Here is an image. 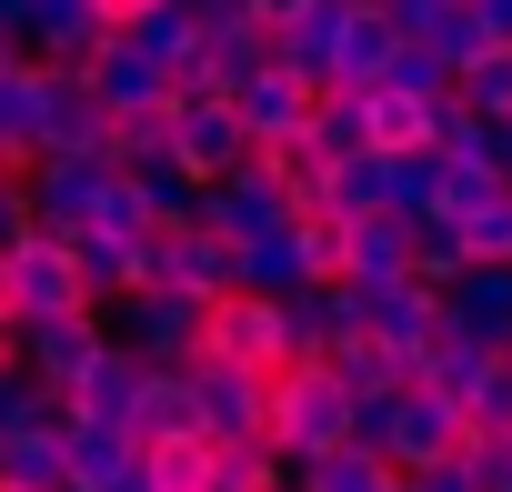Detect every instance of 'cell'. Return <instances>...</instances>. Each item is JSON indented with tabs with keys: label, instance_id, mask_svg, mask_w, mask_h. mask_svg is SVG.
Masks as SVG:
<instances>
[{
	"label": "cell",
	"instance_id": "6da1fadb",
	"mask_svg": "<svg viewBox=\"0 0 512 492\" xmlns=\"http://www.w3.org/2000/svg\"><path fill=\"white\" fill-rule=\"evenodd\" d=\"M352 442L392 472V482H412V472H432V462H452L462 452V412L442 402V392H382V402H352Z\"/></svg>",
	"mask_w": 512,
	"mask_h": 492
},
{
	"label": "cell",
	"instance_id": "7a4b0ae2",
	"mask_svg": "<svg viewBox=\"0 0 512 492\" xmlns=\"http://www.w3.org/2000/svg\"><path fill=\"white\" fill-rule=\"evenodd\" d=\"M262 442L282 452V472H302V462L342 452V442H352V392H342L322 362L272 372V392H262Z\"/></svg>",
	"mask_w": 512,
	"mask_h": 492
},
{
	"label": "cell",
	"instance_id": "3957f363",
	"mask_svg": "<svg viewBox=\"0 0 512 492\" xmlns=\"http://www.w3.org/2000/svg\"><path fill=\"white\" fill-rule=\"evenodd\" d=\"M191 362H221V372L272 382V372H292L302 352H292V332H282V302L221 292V302H201V342H191ZM191 362H181V372H191Z\"/></svg>",
	"mask_w": 512,
	"mask_h": 492
},
{
	"label": "cell",
	"instance_id": "277c9868",
	"mask_svg": "<svg viewBox=\"0 0 512 492\" xmlns=\"http://www.w3.org/2000/svg\"><path fill=\"white\" fill-rule=\"evenodd\" d=\"M101 352H111V322H101V312H61V322H21V332H11V362H21L51 402H71Z\"/></svg>",
	"mask_w": 512,
	"mask_h": 492
},
{
	"label": "cell",
	"instance_id": "5b68a950",
	"mask_svg": "<svg viewBox=\"0 0 512 492\" xmlns=\"http://www.w3.org/2000/svg\"><path fill=\"white\" fill-rule=\"evenodd\" d=\"M21 201H31V231H51V241H81V231H101V201H111V161H31L21 171Z\"/></svg>",
	"mask_w": 512,
	"mask_h": 492
},
{
	"label": "cell",
	"instance_id": "8992f818",
	"mask_svg": "<svg viewBox=\"0 0 512 492\" xmlns=\"http://www.w3.org/2000/svg\"><path fill=\"white\" fill-rule=\"evenodd\" d=\"M141 292H181V302H221L231 292V241H211L201 221L141 231Z\"/></svg>",
	"mask_w": 512,
	"mask_h": 492
},
{
	"label": "cell",
	"instance_id": "52a82bcc",
	"mask_svg": "<svg viewBox=\"0 0 512 492\" xmlns=\"http://www.w3.org/2000/svg\"><path fill=\"white\" fill-rule=\"evenodd\" d=\"M0 282H11V332H21V322L91 312V302H81V272H71V241H51V231H21L11 252H0Z\"/></svg>",
	"mask_w": 512,
	"mask_h": 492
},
{
	"label": "cell",
	"instance_id": "ba28073f",
	"mask_svg": "<svg viewBox=\"0 0 512 492\" xmlns=\"http://www.w3.org/2000/svg\"><path fill=\"white\" fill-rule=\"evenodd\" d=\"M191 221L211 231V241H272V231H292V201H282V181L262 171V161H241L231 181H201V201H191Z\"/></svg>",
	"mask_w": 512,
	"mask_h": 492
},
{
	"label": "cell",
	"instance_id": "9c48e42d",
	"mask_svg": "<svg viewBox=\"0 0 512 492\" xmlns=\"http://www.w3.org/2000/svg\"><path fill=\"white\" fill-rule=\"evenodd\" d=\"M101 322H111V342L141 352L151 372H181L191 342H201V302H181V292H131V302H111Z\"/></svg>",
	"mask_w": 512,
	"mask_h": 492
},
{
	"label": "cell",
	"instance_id": "30bf717a",
	"mask_svg": "<svg viewBox=\"0 0 512 492\" xmlns=\"http://www.w3.org/2000/svg\"><path fill=\"white\" fill-rule=\"evenodd\" d=\"M171 161H181L191 181H231V171L251 161V141H241V121H231L221 91H181V101H171Z\"/></svg>",
	"mask_w": 512,
	"mask_h": 492
},
{
	"label": "cell",
	"instance_id": "8fae6325",
	"mask_svg": "<svg viewBox=\"0 0 512 492\" xmlns=\"http://www.w3.org/2000/svg\"><path fill=\"white\" fill-rule=\"evenodd\" d=\"M262 71H272V31H262V21H201V61L171 81V101H181V91H221V101H231L241 81H262Z\"/></svg>",
	"mask_w": 512,
	"mask_h": 492
},
{
	"label": "cell",
	"instance_id": "7c38bea8",
	"mask_svg": "<svg viewBox=\"0 0 512 492\" xmlns=\"http://www.w3.org/2000/svg\"><path fill=\"white\" fill-rule=\"evenodd\" d=\"M342 292H352V282H342ZM352 322H362L382 352H412V362H422L432 332H442V302H432L422 282H372V292H352Z\"/></svg>",
	"mask_w": 512,
	"mask_h": 492
},
{
	"label": "cell",
	"instance_id": "4fadbf2b",
	"mask_svg": "<svg viewBox=\"0 0 512 492\" xmlns=\"http://www.w3.org/2000/svg\"><path fill=\"white\" fill-rule=\"evenodd\" d=\"M342 21H352V0H312L302 21L272 31V71H292L302 91H332L342 81Z\"/></svg>",
	"mask_w": 512,
	"mask_h": 492
},
{
	"label": "cell",
	"instance_id": "5bb4252c",
	"mask_svg": "<svg viewBox=\"0 0 512 492\" xmlns=\"http://www.w3.org/2000/svg\"><path fill=\"white\" fill-rule=\"evenodd\" d=\"M432 302H442V342H472V352L502 362V342H512V272H462Z\"/></svg>",
	"mask_w": 512,
	"mask_h": 492
},
{
	"label": "cell",
	"instance_id": "9a60e30c",
	"mask_svg": "<svg viewBox=\"0 0 512 492\" xmlns=\"http://www.w3.org/2000/svg\"><path fill=\"white\" fill-rule=\"evenodd\" d=\"M312 101H322V91H302L292 71H262V81H241V91H231V121H241L251 151H282V141L312 131Z\"/></svg>",
	"mask_w": 512,
	"mask_h": 492
},
{
	"label": "cell",
	"instance_id": "2e32d148",
	"mask_svg": "<svg viewBox=\"0 0 512 492\" xmlns=\"http://www.w3.org/2000/svg\"><path fill=\"white\" fill-rule=\"evenodd\" d=\"M0 482H11V492H61L71 482V402H41L31 432L0 442Z\"/></svg>",
	"mask_w": 512,
	"mask_h": 492
},
{
	"label": "cell",
	"instance_id": "e0dca14e",
	"mask_svg": "<svg viewBox=\"0 0 512 492\" xmlns=\"http://www.w3.org/2000/svg\"><path fill=\"white\" fill-rule=\"evenodd\" d=\"M262 392L251 372H221V362H191V402H201V442H262Z\"/></svg>",
	"mask_w": 512,
	"mask_h": 492
},
{
	"label": "cell",
	"instance_id": "ac0fdd59",
	"mask_svg": "<svg viewBox=\"0 0 512 492\" xmlns=\"http://www.w3.org/2000/svg\"><path fill=\"white\" fill-rule=\"evenodd\" d=\"M81 81H91V101H101L111 121H131V111H171V81H161L131 41H101V61H91Z\"/></svg>",
	"mask_w": 512,
	"mask_h": 492
},
{
	"label": "cell",
	"instance_id": "d6986e66",
	"mask_svg": "<svg viewBox=\"0 0 512 492\" xmlns=\"http://www.w3.org/2000/svg\"><path fill=\"white\" fill-rule=\"evenodd\" d=\"M171 442H201L191 372H151V382H141V402H131V452H171Z\"/></svg>",
	"mask_w": 512,
	"mask_h": 492
},
{
	"label": "cell",
	"instance_id": "ffe728a7",
	"mask_svg": "<svg viewBox=\"0 0 512 492\" xmlns=\"http://www.w3.org/2000/svg\"><path fill=\"white\" fill-rule=\"evenodd\" d=\"M71 272H81V302L111 312V302L141 292V241H131V231H81V241H71Z\"/></svg>",
	"mask_w": 512,
	"mask_h": 492
},
{
	"label": "cell",
	"instance_id": "44dd1931",
	"mask_svg": "<svg viewBox=\"0 0 512 492\" xmlns=\"http://www.w3.org/2000/svg\"><path fill=\"white\" fill-rule=\"evenodd\" d=\"M282 332H292L302 362H322V352L352 342L362 322H352V292H342V282H302V292H282Z\"/></svg>",
	"mask_w": 512,
	"mask_h": 492
},
{
	"label": "cell",
	"instance_id": "7402d4cb",
	"mask_svg": "<svg viewBox=\"0 0 512 492\" xmlns=\"http://www.w3.org/2000/svg\"><path fill=\"white\" fill-rule=\"evenodd\" d=\"M141 382H151V362L111 342V352L91 362V382L71 392V422H101V432H131V402H141Z\"/></svg>",
	"mask_w": 512,
	"mask_h": 492
},
{
	"label": "cell",
	"instance_id": "603a6c76",
	"mask_svg": "<svg viewBox=\"0 0 512 492\" xmlns=\"http://www.w3.org/2000/svg\"><path fill=\"white\" fill-rule=\"evenodd\" d=\"M342 282L352 292H372V282H412V221H352L342 231Z\"/></svg>",
	"mask_w": 512,
	"mask_h": 492
},
{
	"label": "cell",
	"instance_id": "cb8c5ba5",
	"mask_svg": "<svg viewBox=\"0 0 512 492\" xmlns=\"http://www.w3.org/2000/svg\"><path fill=\"white\" fill-rule=\"evenodd\" d=\"M302 282H312L302 231H272V241H241V252H231V292H251V302H282V292H302Z\"/></svg>",
	"mask_w": 512,
	"mask_h": 492
},
{
	"label": "cell",
	"instance_id": "d4e9b609",
	"mask_svg": "<svg viewBox=\"0 0 512 492\" xmlns=\"http://www.w3.org/2000/svg\"><path fill=\"white\" fill-rule=\"evenodd\" d=\"M302 141H312L332 171H342V161H362V151H372V91H352V81H342V91H322Z\"/></svg>",
	"mask_w": 512,
	"mask_h": 492
},
{
	"label": "cell",
	"instance_id": "484cf974",
	"mask_svg": "<svg viewBox=\"0 0 512 492\" xmlns=\"http://www.w3.org/2000/svg\"><path fill=\"white\" fill-rule=\"evenodd\" d=\"M41 151V61H11L0 71V171H31Z\"/></svg>",
	"mask_w": 512,
	"mask_h": 492
},
{
	"label": "cell",
	"instance_id": "4316f807",
	"mask_svg": "<svg viewBox=\"0 0 512 492\" xmlns=\"http://www.w3.org/2000/svg\"><path fill=\"white\" fill-rule=\"evenodd\" d=\"M121 41H131V51H141V61H151L161 81H181V71L201 61V21L181 11V0H161V11H151L141 31H121Z\"/></svg>",
	"mask_w": 512,
	"mask_h": 492
},
{
	"label": "cell",
	"instance_id": "83f0119b",
	"mask_svg": "<svg viewBox=\"0 0 512 492\" xmlns=\"http://www.w3.org/2000/svg\"><path fill=\"white\" fill-rule=\"evenodd\" d=\"M282 482L292 472L272 442H211V472H201V492H282Z\"/></svg>",
	"mask_w": 512,
	"mask_h": 492
},
{
	"label": "cell",
	"instance_id": "f1b7e54d",
	"mask_svg": "<svg viewBox=\"0 0 512 492\" xmlns=\"http://www.w3.org/2000/svg\"><path fill=\"white\" fill-rule=\"evenodd\" d=\"M442 141V101H392V91H372V151H432Z\"/></svg>",
	"mask_w": 512,
	"mask_h": 492
},
{
	"label": "cell",
	"instance_id": "f546056e",
	"mask_svg": "<svg viewBox=\"0 0 512 492\" xmlns=\"http://www.w3.org/2000/svg\"><path fill=\"white\" fill-rule=\"evenodd\" d=\"M462 272H472L462 221H442V211H432V221H412V282H422V292H452Z\"/></svg>",
	"mask_w": 512,
	"mask_h": 492
},
{
	"label": "cell",
	"instance_id": "4dcf8cb0",
	"mask_svg": "<svg viewBox=\"0 0 512 492\" xmlns=\"http://www.w3.org/2000/svg\"><path fill=\"white\" fill-rule=\"evenodd\" d=\"M482 382H492V352H472V342H442V332H432V352H422V392H442V402L462 412Z\"/></svg>",
	"mask_w": 512,
	"mask_h": 492
},
{
	"label": "cell",
	"instance_id": "1f68e13d",
	"mask_svg": "<svg viewBox=\"0 0 512 492\" xmlns=\"http://www.w3.org/2000/svg\"><path fill=\"white\" fill-rule=\"evenodd\" d=\"M141 452H131V432H101V422H71V482L81 492H111L121 472H131Z\"/></svg>",
	"mask_w": 512,
	"mask_h": 492
},
{
	"label": "cell",
	"instance_id": "d6a6232c",
	"mask_svg": "<svg viewBox=\"0 0 512 492\" xmlns=\"http://www.w3.org/2000/svg\"><path fill=\"white\" fill-rule=\"evenodd\" d=\"M292 492H402V482H392V472H382L362 442H342V452L302 462V472H292Z\"/></svg>",
	"mask_w": 512,
	"mask_h": 492
},
{
	"label": "cell",
	"instance_id": "836d02e7",
	"mask_svg": "<svg viewBox=\"0 0 512 492\" xmlns=\"http://www.w3.org/2000/svg\"><path fill=\"white\" fill-rule=\"evenodd\" d=\"M442 221H452V211H442ZM462 252H472V272H512V191H492V201L462 211Z\"/></svg>",
	"mask_w": 512,
	"mask_h": 492
},
{
	"label": "cell",
	"instance_id": "e575fe53",
	"mask_svg": "<svg viewBox=\"0 0 512 492\" xmlns=\"http://www.w3.org/2000/svg\"><path fill=\"white\" fill-rule=\"evenodd\" d=\"M382 61H392V21H382V11H352V21H342V81L372 91ZM342 81H332V91H342Z\"/></svg>",
	"mask_w": 512,
	"mask_h": 492
},
{
	"label": "cell",
	"instance_id": "d590c367",
	"mask_svg": "<svg viewBox=\"0 0 512 492\" xmlns=\"http://www.w3.org/2000/svg\"><path fill=\"white\" fill-rule=\"evenodd\" d=\"M372 91H392V101H452V71H442L422 41H392V61H382Z\"/></svg>",
	"mask_w": 512,
	"mask_h": 492
},
{
	"label": "cell",
	"instance_id": "8d00e7d4",
	"mask_svg": "<svg viewBox=\"0 0 512 492\" xmlns=\"http://www.w3.org/2000/svg\"><path fill=\"white\" fill-rule=\"evenodd\" d=\"M452 101L472 121H512V51H482L472 71H452Z\"/></svg>",
	"mask_w": 512,
	"mask_h": 492
},
{
	"label": "cell",
	"instance_id": "74e56055",
	"mask_svg": "<svg viewBox=\"0 0 512 492\" xmlns=\"http://www.w3.org/2000/svg\"><path fill=\"white\" fill-rule=\"evenodd\" d=\"M462 442H512V372L492 362V382L462 402Z\"/></svg>",
	"mask_w": 512,
	"mask_h": 492
},
{
	"label": "cell",
	"instance_id": "f35d334b",
	"mask_svg": "<svg viewBox=\"0 0 512 492\" xmlns=\"http://www.w3.org/2000/svg\"><path fill=\"white\" fill-rule=\"evenodd\" d=\"M141 472H151L161 492H201V472H211V442H171V452H141Z\"/></svg>",
	"mask_w": 512,
	"mask_h": 492
},
{
	"label": "cell",
	"instance_id": "ab89813d",
	"mask_svg": "<svg viewBox=\"0 0 512 492\" xmlns=\"http://www.w3.org/2000/svg\"><path fill=\"white\" fill-rule=\"evenodd\" d=\"M41 402H51V392H41V382H31L21 362L0 372V442H11V432H31V422H41Z\"/></svg>",
	"mask_w": 512,
	"mask_h": 492
},
{
	"label": "cell",
	"instance_id": "60d3db41",
	"mask_svg": "<svg viewBox=\"0 0 512 492\" xmlns=\"http://www.w3.org/2000/svg\"><path fill=\"white\" fill-rule=\"evenodd\" d=\"M71 21H91V0H21V41L31 31H71Z\"/></svg>",
	"mask_w": 512,
	"mask_h": 492
},
{
	"label": "cell",
	"instance_id": "b9f144b4",
	"mask_svg": "<svg viewBox=\"0 0 512 492\" xmlns=\"http://www.w3.org/2000/svg\"><path fill=\"white\" fill-rule=\"evenodd\" d=\"M402 492H482V472H472V462L452 452V462H432V472H412Z\"/></svg>",
	"mask_w": 512,
	"mask_h": 492
},
{
	"label": "cell",
	"instance_id": "7bdbcfd3",
	"mask_svg": "<svg viewBox=\"0 0 512 492\" xmlns=\"http://www.w3.org/2000/svg\"><path fill=\"white\" fill-rule=\"evenodd\" d=\"M151 11H161V0H91V21H101V31H111V41H121V31H141V21H151Z\"/></svg>",
	"mask_w": 512,
	"mask_h": 492
},
{
	"label": "cell",
	"instance_id": "ee69618b",
	"mask_svg": "<svg viewBox=\"0 0 512 492\" xmlns=\"http://www.w3.org/2000/svg\"><path fill=\"white\" fill-rule=\"evenodd\" d=\"M21 231H31V201H21V171H11V181H0V252H11Z\"/></svg>",
	"mask_w": 512,
	"mask_h": 492
},
{
	"label": "cell",
	"instance_id": "f6af8a7d",
	"mask_svg": "<svg viewBox=\"0 0 512 492\" xmlns=\"http://www.w3.org/2000/svg\"><path fill=\"white\" fill-rule=\"evenodd\" d=\"M472 31H482L492 51H512V0H472Z\"/></svg>",
	"mask_w": 512,
	"mask_h": 492
},
{
	"label": "cell",
	"instance_id": "bcb514c9",
	"mask_svg": "<svg viewBox=\"0 0 512 492\" xmlns=\"http://www.w3.org/2000/svg\"><path fill=\"white\" fill-rule=\"evenodd\" d=\"M312 11V0H251V21H262V31H282V21H302Z\"/></svg>",
	"mask_w": 512,
	"mask_h": 492
},
{
	"label": "cell",
	"instance_id": "7dc6e473",
	"mask_svg": "<svg viewBox=\"0 0 512 492\" xmlns=\"http://www.w3.org/2000/svg\"><path fill=\"white\" fill-rule=\"evenodd\" d=\"M191 21H251V0H181Z\"/></svg>",
	"mask_w": 512,
	"mask_h": 492
},
{
	"label": "cell",
	"instance_id": "c3c4849f",
	"mask_svg": "<svg viewBox=\"0 0 512 492\" xmlns=\"http://www.w3.org/2000/svg\"><path fill=\"white\" fill-rule=\"evenodd\" d=\"M11 61H31V51H21V31H11V21H0V71H11Z\"/></svg>",
	"mask_w": 512,
	"mask_h": 492
},
{
	"label": "cell",
	"instance_id": "681fc988",
	"mask_svg": "<svg viewBox=\"0 0 512 492\" xmlns=\"http://www.w3.org/2000/svg\"><path fill=\"white\" fill-rule=\"evenodd\" d=\"M0 332H11V282H0Z\"/></svg>",
	"mask_w": 512,
	"mask_h": 492
},
{
	"label": "cell",
	"instance_id": "f907efd6",
	"mask_svg": "<svg viewBox=\"0 0 512 492\" xmlns=\"http://www.w3.org/2000/svg\"><path fill=\"white\" fill-rule=\"evenodd\" d=\"M492 492H512V462H502V472H492Z\"/></svg>",
	"mask_w": 512,
	"mask_h": 492
},
{
	"label": "cell",
	"instance_id": "816d5d0a",
	"mask_svg": "<svg viewBox=\"0 0 512 492\" xmlns=\"http://www.w3.org/2000/svg\"><path fill=\"white\" fill-rule=\"evenodd\" d=\"M0 372H11V332H0Z\"/></svg>",
	"mask_w": 512,
	"mask_h": 492
},
{
	"label": "cell",
	"instance_id": "f5cc1de1",
	"mask_svg": "<svg viewBox=\"0 0 512 492\" xmlns=\"http://www.w3.org/2000/svg\"><path fill=\"white\" fill-rule=\"evenodd\" d=\"M352 11H382V0H352Z\"/></svg>",
	"mask_w": 512,
	"mask_h": 492
},
{
	"label": "cell",
	"instance_id": "db71d44e",
	"mask_svg": "<svg viewBox=\"0 0 512 492\" xmlns=\"http://www.w3.org/2000/svg\"><path fill=\"white\" fill-rule=\"evenodd\" d=\"M502 372H512V342H502Z\"/></svg>",
	"mask_w": 512,
	"mask_h": 492
},
{
	"label": "cell",
	"instance_id": "11a10c76",
	"mask_svg": "<svg viewBox=\"0 0 512 492\" xmlns=\"http://www.w3.org/2000/svg\"><path fill=\"white\" fill-rule=\"evenodd\" d=\"M61 492H81V482H61Z\"/></svg>",
	"mask_w": 512,
	"mask_h": 492
},
{
	"label": "cell",
	"instance_id": "9f6ffc18",
	"mask_svg": "<svg viewBox=\"0 0 512 492\" xmlns=\"http://www.w3.org/2000/svg\"><path fill=\"white\" fill-rule=\"evenodd\" d=\"M0 181H11V171H0Z\"/></svg>",
	"mask_w": 512,
	"mask_h": 492
},
{
	"label": "cell",
	"instance_id": "6f0895ef",
	"mask_svg": "<svg viewBox=\"0 0 512 492\" xmlns=\"http://www.w3.org/2000/svg\"><path fill=\"white\" fill-rule=\"evenodd\" d=\"M0 492H11V482H0Z\"/></svg>",
	"mask_w": 512,
	"mask_h": 492
},
{
	"label": "cell",
	"instance_id": "680465c9",
	"mask_svg": "<svg viewBox=\"0 0 512 492\" xmlns=\"http://www.w3.org/2000/svg\"><path fill=\"white\" fill-rule=\"evenodd\" d=\"M502 191H512V181H502Z\"/></svg>",
	"mask_w": 512,
	"mask_h": 492
},
{
	"label": "cell",
	"instance_id": "91938a15",
	"mask_svg": "<svg viewBox=\"0 0 512 492\" xmlns=\"http://www.w3.org/2000/svg\"><path fill=\"white\" fill-rule=\"evenodd\" d=\"M282 492H292V482H282Z\"/></svg>",
	"mask_w": 512,
	"mask_h": 492
}]
</instances>
